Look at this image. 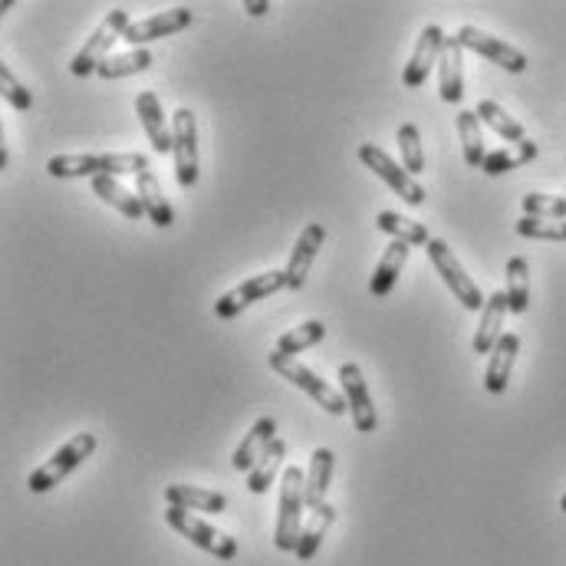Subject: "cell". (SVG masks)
Wrapping results in <instances>:
<instances>
[{"mask_svg":"<svg viewBox=\"0 0 566 566\" xmlns=\"http://www.w3.org/2000/svg\"><path fill=\"white\" fill-rule=\"evenodd\" d=\"M46 171L53 178H99V175H136L151 171L148 155L142 151H109V155H53L46 161Z\"/></svg>","mask_w":566,"mask_h":566,"instance_id":"cell-1","label":"cell"},{"mask_svg":"<svg viewBox=\"0 0 566 566\" xmlns=\"http://www.w3.org/2000/svg\"><path fill=\"white\" fill-rule=\"evenodd\" d=\"M268 366L283 376L293 389H300V392H306L323 412H329V416H346V409H349V402H346V396L339 392V389H333L329 382H323L310 366H303L296 356H283V353H271L268 356Z\"/></svg>","mask_w":566,"mask_h":566,"instance_id":"cell-2","label":"cell"},{"mask_svg":"<svg viewBox=\"0 0 566 566\" xmlns=\"http://www.w3.org/2000/svg\"><path fill=\"white\" fill-rule=\"evenodd\" d=\"M303 514H306V471L290 464L283 468L281 511H277V531H274V544L283 554L296 551V541L303 534Z\"/></svg>","mask_w":566,"mask_h":566,"instance_id":"cell-3","label":"cell"},{"mask_svg":"<svg viewBox=\"0 0 566 566\" xmlns=\"http://www.w3.org/2000/svg\"><path fill=\"white\" fill-rule=\"evenodd\" d=\"M96 434L93 431H80V434H73L46 464H40L33 474H30V481H27V488L33 491V494H46V491H53L60 481H66L93 451H96Z\"/></svg>","mask_w":566,"mask_h":566,"instance_id":"cell-4","label":"cell"},{"mask_svg":"<svg viewBox=\"0 0 566 566\" xmlns=\"http://www.w3.org/2000/svg\"><path fill=\"white\" fill-rule=\"evenodd\" d=\"M129 10L126 7H116V10H109V17L93 30V36L83 43V50L73 56V63H70V73L73 76H90V73H96L113 53V43L116 40H123L126 36V30H129Z\"/></svg>","mask_w":566,"mask_h":566,"instance_id":"cell-5","label":"cell"},{"mask_svg":"<svg viewBox=\"0 0 566 566\" xmlns=\"http://www.w3.org/2000/svg\"><path fill=\"white\" fill-rule=\"evenodd\" d=\"M165 524L171 531H178L181 537H188L198 551H205V554H211V557H218L224 564H231L238 557V551H241L234 537L221 534L218 527H211L208 521H201L198 514H191L185 507H168L165 511Z\"/></svg>","mask_w":566,"mask_h":566,"instance_id":"cell-6","label":"cell"},{"mask_svg":"<svg viewBox=\"0 0 566 566\" xmlns=\"http://www.w3.org/2000/svg\"><path fill=\"white\" fill-rule=\"evenodd\" d=\"M424 251H428V261H431V268L438 271V277H441L444 286L454 293V300H461V306H464V310L481 313V310H484V303H488V296L481 293V286H478V283L464 274V268H461V261L454 258V251H451L441 238H431Z\"/></svg>","mask_w":566,"mask_h":566,"instance_id":"cell-7","label":"cell"},{"mask_svg":"<svg viewBox=\"0 0 566 566\" xmlns=\"http://www.w3.org/2000/svg\"><path fill=\"white\" fill-rule=\"evenodd\" d=\"M359 161H363L373 175H379L406 205H412V208L424 205V188L416 181V175H409L406 165H399V161H396L392 155H386L379 145L363 142V145H359Z\"/></svg>","mask_w":566,"mask_h":566,"instance_id":"cell-8","label":"cell"},{"mask_svg":"<svg viewBox=\"0 0 566 566\" xmlns=\"http://www.w3.org/2000/svg\"><path fill=\"white\" fill-rule=\"evenodd\" d=\"M171 136H175V178L181 188L198 185V126L191 109H178L171 116Z\"/></svg>","mask_w":566,"mask_h":566,"instance_id":"cell-9","label":"cell"},{"mask_svg":"<svg viewBox=\"0 0 566 566\" xmlns=\"http://www.w3.org/2000/svg\"><path fill=\"white\" fill-rule=\"evenodd\" d=\"M286 286V271H268V274H258V277H251V281L238 283L234 290H228L218 303H214V316L218 319H234L241 310H248L251 303H258V300H268V296H274L277 290Z\"/></svg>","mask_w":566,"mask_h":566,"instance_id":"cell-10","label":"cell"},{"mask_svg":"<svg viewBox=\"0 0 566 566\" xmlns=\"http://www.w3.org/2000/svg\"><path fill=\"white\" fill-rule=\"evenodd\" d=\"M339 392L349 402V416H353L356 431L359 434H373L379 428V416H376V406H373L366 376H363V369L356 363H343L339 366Z\"/></svg>","mask_w":566,"mask_h":566,"instance_id":"cell-11","label":"cell"},{"mask_svg":"<svg viewBox=\"0 0 566 566\" xmlns=\"http://www.w3.org/2000/svg\"><path fill=\"white\" fill-rule=\"evenodd\" d=\"M458 40H461L464 50H471V53H478V56L497 63V66L507 70V73H524V70H527V53L517 50V46H511V43H504L501 36H491L488 30H478V27L468 23V27L458 30Z\"/></svg>","mask_w":566,"mask_h":566,"instance_id":"cell-12","label":"cell"},{"mask_svg":"<svg viewBox=\"0 0 566 566\" xmlns=\"http://www.w3.org/2000/svg\"><path fill=\"white\" fill-rule=\"evenodd\" d=\"M185 27H191V10H188V7H171V10L151 13V17H145V20H133L123 40H126L133 50H148V43H155V40H161V36H175V33H181Z\"/></svg>","mask_w":566,"mask_h":566,"instance_id":"cell-13","label":"cell"},{"mask_svg":"<svg viewBox=\"0 0 566 566\" xmlns=\"http://www.w3.org/2000/svg\"><path fill=\"white\" fill-rule=\"evenodd\" d=\"M444 40H448V36H444V30H441L438 23H428L422 33H419V43H416V50H412V56H409V63H406V70H402V86H406V90H419V86H424L431 66L441 60Z\"/></svg>","mask_w":566,"mask_h":566,"instance_id":"cell-14","label":"cell"},{"mask_svg":"<svg viewBox=\"0 0 566 566\" xmlns=\"http://www.w3.org/2000/svg\"><path fill=\"white\" fill-rule=\"evenodd\" d=\"M323 241H326V228L319 221H313V224L303 228V234L296 238V244L290 251V261H286V286L290 290H300L306 283V274H310V268H313Z\"/></svg>","mask_w":566,"mask_h":566,"instance_id":"cell-15","label":"cell"},{"mask_svg":"<svg viewBox=\"0 0 566 566\" xmlns=\"http://www.w3.org/2000/svg\"><path fill=\"white\" fill-rule=\"evenodd\" d=\"M136 116H139L142 129H145V136H148V145H151L158 155H165V151L175 148V136H171V129H168L161 99H158L151 90H142L139 93V99H136Z\"/></svg>","mask_w":566,"mask_h":566,"instance_id":"cell-16","label":"cell"},{"mask_svg":"<svg viewBox=\"0 0 566 566\" xmlns=\"http://www.w3.org/2000/svg\"><path fill=\"white\" fill-rule=\"evenodd\" d=\"M464 46L458 36L444 40L441 60H438V90L444 103H461L464 99Z\"/></svg>","mask_w":566,"mask_h":566,"instance_id":"cell-17","label":"cell"},{"mask_svg":"<svg viewBox=\"0 0 566 566\" xmlns=\"http://www.w3.org/2000/svg\"><path fill=\"white\" fill-rule=\"evenodd\" d=\"M274 438H277V422L268 416V419H258L254 428L248 431V438L234 448V454H231V468L234 471H254L258 464H261V458L268 454V448L274 444Z\"/></svg>","mask_w":566,"mask_h":566,"instance_id":"cell-18","label":"cell"},{"mask_svg":"<svg viewBox=\"0 0 566 566\" xmlns=\"http://www.w3.org/2000/svg\"><path fill=\"white\" fill-rule=\"evenodd\" d=\"M507 293L504 290H494L491 296H488V303H484V310H481V326H478V333H474V353L478 356H491L494 353V346L501 343V336H504V316H507Z\"/></svg>","mask_w":566,"mask_h":566,"instance_id":"cell-19","label":"cell"},{"mask_svg":"<svg viewBox=\"0 0 566 566\" xmlns=\"http://www.w3.org/2000/svg\"><path fill=\"white\" fill-rule=\"evenodd\" d=\"M517 353H521V336L517 333H504L501 343L494 346L491 359H488V369H484V389L491 396H501L507 389L514 363H517Z\"/></svg>","mask_w":566,"mask_h":566,"instance_id":"cell-20","label":"cell"},{"mask_svg":"<svg viewBox=\"0 0 566 566\" xmlns=\"http://www.w3.org/2000/svg\"><path fill=\"white\" fill-rule=\"evenodd\" d=\"M165 501L168 507H185V511H198V514H224L228 511V497L221 491H208V488H191V484H168L165 488Z\"/></svg>","mask_w":566,"mask_h":566,"instance_id":"cell-21","label":"cell"},{"mask_svg":"<svg viewBox=\"0 0 566 566\" xmlns=\"http://www.w3.org/2000/svg\"><path fill=\"white\" fill-rule=\"evenodd\" d=\"M333 464H336V454L329 448H316L310 454V468H306V511H319L326 504Z\"/></svg>","mask_w":566,"mask_h":566,"instance_id":"cell-22","label":"cell"},{"mask_svg":"<svg viewBox=\"0 0 566 566\" xmlns=\"http://www.w3.org/2000/svg\"><path fill=\"white\" fill-rule=\"evenodd\" d=\"M136 195H139L142 208H145V218L155 228H171L175 224V211H171V205H168V198H165V191H161V185H158V178L151 171H142L136 178Z\"/></svg>","mask_w":566,"mask_h":566,"instance_id":"cell-23","label":"cell"},{"mask_svg":"<svg viewBox=\"0 0 566 566\" xmlns=\"http://www.w3.org/2000/svg\"><path fill=\"white\" fill-rule=\"evenodd\" d=\"M409 254H412L409 244H402V241H392V244H389V251L382 254V261L376 264V274H373V281H369V293H373L376 300H382V296L392 293V286H396L402 268H406V261H409Z\"/></svg>","mask_w":566,"mask_h":566,"instance_id":"cell-24","label":"cell"},{"mask_svg":"<svg viewBox=\"0 0 566 566\" xmlns=\"http://www.w3.org/2000/svg\"><path fill=\"white\" fill-rule=\"evenodd\" d=\"M93 195H96L99 201L113 205L119 214H126V218H133V221H139L142 214H145L139 195H136V191H129V188H126L119 178H113V175H99V178H93Z\"/></svg>","mask_w":566,"mask_h":566,"instance_id":"cell-25","label":"cell"},{"mask_svg":"<svg viewBox=\"0 0 566 566\" xmlns=\"http://www.w3.org/2000/svg\"><path fill=\"white\" fill-rule=\"evenodd\" d=\"M333 521H336V507H329V504H323L319 511H310V521L303 524V534H300L296 551H293L296 560H313L316 557V551H319L326 531L333 527Z\"/></svg>","mask_w":566,"mask_h":566,"instance_id":"cell-26","label":"cell"},{"mask_svg":"<svg viewBox=\"0 0 566 566\" xmlns=\"http://www.w3.org/2000/svg\"><path fill=\"white\" fill-rule=\"evenodd\" d=\"M376 224H379V231L392 234V241H402L409 248H428V241H431L422 221H412V218L396 214V211H379Z\"/></svg>","mask_w":566,"mask_h":566,"instance_id":"cell-27","label":"cell"},{"mask_svg":"<svg viewBox=\"0 0 566 566\" xmlns=\"http://www.w3.org/2000/svg\"><path fill=\"white\" fill-rule=\"evenodd\" d=\"M478 119L488 126V129H494L497 136L504 142H511V145H524L527 142V133H524V126L514 119V116H507L504 113V106H497L494 99H484V103H478Z\"/></svg>","mask_w":566,"mask_h":566,"instance_id":"cell-28","label":"cell"},{"mask_svg":"<svg viewBox=\"0 0 566 566\" xmlns=\"http://www.w3.org/2000/svg\"><path fill=\"white\" fill-rule=\"evenodd\" d=\"M481 119L478 113L471 109H461L458 113V136H461V151H464V161L471 168H481L484 158H488V148H484V133H481Z\"/></svg>","mask_w":566,"mask_h":566,"instance_id":"cell-29","label":"cell"},{"mask_svg":"<svg viewBox=\"0 0 566 566\" xmlns=\"http://www.w3.org/2000/svg\"><path fill=\"white\" fill-rule=\"evenodd\" d=\"M504 293H507L511 313H527V306H531V268H527V258H511L507 261Z\"/></svg>","mask_w":566,"mask_h":566,"instance_id":"cell-30","label":"cell"},{"mask_svg":"<svg viewBox=\"0 0 566 566\" xmlns=\"http://www.w3.org/2000/svg\"><path fill=\"white\" fill-rule=\"evenodd\" d=\"M283 458H286V441H283V438H274V444L268 448V454L261 458V464L248 474L251 494H268V491H271V484H274L277 474H281Z\"/></svg>","mask_w":566,"mask_h":566,"instance_id":"cell-31","label":"cell"},{"mask_svg":"<svg viewBox=\"0 0 566 566\" xmlns=\"http://www.w3.org/2000/svg\"><path fill=\"white\" fill-rule=\"evenodd\" d=\"M534 158H537V142L527 139L524 145H517V151H507V148L488 151L481 171L494 178V175H507V171H514V168H521V165H527V161H534Z\"/></svg>","mask_w":566,"mask_h":566,"instance_id":"cell-32","label":"cell"},{"mask_svg":"<svg viewBox=\"0 0 566 566\" xmlns=\"http://www.w3.org/2000/svg\"><path fill=\"white\" fill-rule=\"evenodd\" d=\"M151 63H155L151 50H129V53H116V56H109L96 73H99L103 80H123V76L145 73Z\"/></svg>","mask_w":566,"mask_h":566,"instance_id":"cell-33","label":"cell"},{"mask_svg":"<svg viewBox=\"0 0 566 566\" xmlns=\"http://www.w3.org/2000/svg\"><path fill=\"white\" fill-rule=\"evenodd\" d=\"M323 336H326V323H323V319H306V323L293 326L290 333H283L281 339H277V353H283V356H296V353L316 346Z\"/></svg>","mask_w":566,"mask_h":566,"instance_id":"cell-34","label":"cell"},{"mask_svg":"<svg viewBox=\"0 0 566 566\" xmlns=\"http://www.w3.org/2000/svg\"><path fill=\"white\" fill-rule=\"evenodd\" d=\"M396 142H399V151H402V165H406V171H409V175H419V171H424V148H422V136H419V126H416V123L399 126Z\"/></svg>","mask_w":566,"mask_h":566,"instance_id":"cell-35","label":"cell"},{"mask_svg":"<svg viewBox=\"0 0 566 566\" xmlns=\"http://www.w3.org/2000/svg\"><path fill=\"white\" fill-rule=\"evenodd\" d=\"M514 231L521 238H531V241H557L564 244L566 241V221H551V218H521L514 224Z\"/></svg>","mask_w":566,"mask_h":566,"instance_id":"cell-36","label":"cell"},{"mask_svg":"<svg viewBox=\"0 0 566 566\" xmlns=\"http://www.w3.org/2000/svg\"><path fill=\"white\" fill-rule=\"evenodd\" d=\"M524 214L527 218H551V221H566V198L560 195H524Z\"/></svg>","mask_w":566,"mask_h":566,"instance_id":"cell-37","label":"cell"},{"mask_svg":"<svg viewBox=\"0 0 566 566\" xmlns=\"http://www.w3.org/2000/svg\"><path fill=\"white\" fill-rule=\"evenodd\" d=\"M0 93H3V99L17 109V113H30L33 109V93L0 63Z\"/></svg>","mask_w":566,"mask_h":566,"instance_id":"cell-38","label":"cell"},{"mask_svg":"<svg viewBox=\"0 0 566 566\" xmlns=\"http://www.w3.org/2000/svg\"><path fill=\"white\" fill-rule=\"evenodd\" d=\"M268 10H271V3H258V0H254V3H248V13H251V17H264Z\"/></svg>","mask_w":566,"mask_h":566,"instance_id":"cell-39","label":"cell"},{"mask_svg":"<svg viewBox=\"0 0 566 566\" xmlns=\"http://www.w3.org/2000/svg\"><path fill=\"white\" fill-rule=\"evenodd\" d=\"M560 511H564V514H566V494H564V497H560Z\"/></svg>","mask_w":566,"mask_h":566,"instance_id":"cell-40","label":"cell"}]
</instances>
